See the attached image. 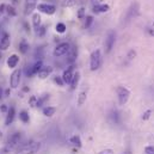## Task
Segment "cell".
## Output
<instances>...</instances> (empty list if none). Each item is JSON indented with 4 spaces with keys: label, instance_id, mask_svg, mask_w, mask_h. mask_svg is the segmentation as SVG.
Here are the masks:
<instances>
[{
    "label": "cell",
    "instance_id": "1",
    "mask_svg": "<svg viewBox=\"0 0 154 154\" xmlns=\"http://www.w3.org/2000/svg\"><path fill=\"white\" fill-rule=\"evenodd\" d=\"M41 149V142L34 141L30 143H25L17 148L16 154H36Z\"/></svg>",
    "mask_w": 154,
    "mask_h": 154
},
{
    "label": "cell",
    "instance_id": "2",
    "mask_svg": "<svg viewBox=\"0 0 154 154\" xmlns=\"http://www.w3.org/2000/svg\"><path fill=\"white\" fill-rule=\"evenodd\" d=\"M102 65V55H100V50L97 49L94 51H92L91 57H90V69L91 71H97Z\"/></svg>",
    "mask_w": 154,
    "mask_h": 154
},
{
    "label": "cell",
    "instance_id": "3",
    "mask_svg": "<svg viewBox=\"0 0 154 154\" xmlns=\"http://www.w3.org/2000/svg\"><path fill=\"white\" fill-rule=\"evenodd\" d=\"M20 137H22V134L20 133H14L12 134L8 140H7V143H6V148H5V152L7 151H12L13 148H16L20 141Z\"/></svg>",
    "mask_w": 154,
    "mask_h": 154
},
{
    "label": "cell",
    "instance_id": "4",
    "mask_svg": "<svg viewBox=\"0 0 154 154\" xmlns=\"http://www.w3.org/2000/svg\"><path fill=\"white\" fill-rule=\"evenodd\" d=\"M117 96H118V103H119V105H124L128 102V99H129L130 91L127 87L119 86L117 88Z\"/></svg>",
    "mask_w": 154,
    "mask_h": 154
},
{
    "label": "cell",
    "instance_id": "5",
    "mask_svg": "<svg viewBox=\"0 0 154 154\" xmlns=\"http://www.w3.org/2000/svg\"><path fill=\"white\" fill-rule=\"evenodd\" d=\"M69 49H71L69 43H67V42H62V43H60V44L56 45V48L54 49V53H53V54H54L55 57H60V56L66 55V54L69 51Z\"/></svg>",
    "mask_w": 154,
    "mask_h": 154
},
{
    "label": "cell",
    "instance_id": "6",
    "mask_svg": "<svg viewBox=\"0 0 154 154\" xmlns=\"http://www.w3.org/2000/svg\"><path fill=\"white\" fill-rule=\"evenodd\" d=\"M36 8L38 10L39 12L45 13L48 16H51V14H54L56 12V6L51 5V4H47V2H41L36 6Z\"/></svg>",
    "mask_w": 154,
    "mask_h": 154
},
{
    "label": "cell",
    "instance_id": "7",
    "mask_svg": "<svg viewBox=\"0 0 154 154\" xmlns=\"http://www.w3.org/2000/svg\"><path fill=\"white\" fill-rule=\"evenodd\" d=\"M115 42H116V32L114 30H110L108 32L106 38H105V51H106V54H109L112 50V48L115 45Z\"/></svg>",
    "mask_w": 154,
    "mask_h": 154
},
{
    "label": "cell",
    "instance_id": "8",
    "mask_svg": "<svg viewBox=\"0 0 154 154\" xmlns=\"http://www.w3.org/2000/svg\"><path fill=\"white\" fill-rule=\"evenodd\" d=\"M22 69H14L10 77V86L12 88H17L20 84V79H22Z\"/></svg>",
    "mask_w": 154,
    "mask_h": 154
},
{
    "label": "cell",
    "instance_id": "9",
    "mask_svg": "<svg viewBox=\"0 0 154 154\" xmlns=\"http://www.w3.org/2000/svg\"><path fill=\"white\" fill-rule=\"evenodd\" d=\"M43 67V62H42V60H38V61H36L32 66H30L26 71H25V73H26V77H32V75H35V74H37L39 71H41V68Z\"/></svg>",
    "mask_w": 154,
    "mask_h": 154
},
{
    "label": "cell",
    "instance_id": "10",
    "mask_svg": "<svg viewBox=\"0 0 154 154\" xmlns=\"http://www.w3.org/2000/svg\"><path fill=\"white\" fill-rule=\"evenodd\" d=\"M11 45V36L7 32H4L0 37V50H7Z\"/></svg>",
    "mask_w": 154,
    "mask_h": 154
},
{
    "label": "cell",
    "instance_id": "11",
    "mask_svg": "<svg viewBox=\"0 0 154 154\" xmlns=\"http://www.w3.org/2000/svg\"><path fill=\"white\" fill-rule=\"evenodd\" d=\"M37 6V0H25V7H24V14L29 16L34 12V10Z\"/></svg>",
    "mask_w": 154,
    "mask_h": 154
},
{
    "label": "cell",
    "instance_id": "12",
    "mask_svg": "<svg viewBox=\"0 0 154 154\" xmlns=\"http://www.w3.org/2000/svg\"><path fill=\"white\" fill-rule=\"evenodd\" d=\"M74 75V69H73V66H69L67 69H65L63 74H62V80L65 84H69L72 81V78Z\"/></svg>",
    "mask_w": 154,
    "mask_h": 154
},
{
    "label": "cell",
    "instance_id": "13",
    "mask_svg": "<svg viewBox=\"0 0 154 154\" xmlns=\"http://www.w3.org/2000/svg\"><path fill=\"white\" fill-rule=\"evenodd\" d=\"M51 73H53V67L51 66H43L37 74H38V77L41 79H45V78L49 77Z\"/></svg>",
    "mask_w": 154,
    "mask_h": 154
},
{
    "label": "cell",
    "instance_id": "14",
    "mask_svg": "<svg viewBox=\"0 0 154 154\" xmlns=\"http://www.w3.org/2000/svg\"><path fill=\"white\" fill-rule=\"evenodd\" d=\"M14 117H16V110H14L13 106H11L7 110V115H6V119H5V125H10L13 122Z\"/></svg>",
    "mask_w": 154,
    "mask_h": 154
},
{
    "label": "cell",
    "instance_id": "15",
    "mask_svg": "<svg viewBox=\"0 0 154 154\" xmlns=\"http://www.w3.org/2000/svg\"><path fill=\"white\" fill-rule=\"evenodd\" d=\"M110 10V6L108 4H99V5H94L93 6V12L94 13H105Z\"/></svg>",
    "mask_w": 154,
    "mask_h": 154
},
{
    "label": "cell",
    "instance_id": "16",
    "mask_svg": "<svg viewBox=\"0 0 154 154\" xmlns=\"http://www.w3.org/2000/svg\"><path fill=\"white\" fill-rule=\"evenodd\" d=\"M19 63V56L17 54H12L8 59H7V66L10 68H16L17 65Z\"/></svg>",
    "mask_w": 154,
    "mask_h": 154
},
{
    "label": "cell",
    "instance_id": "17",
    "mask_svg": "<svg viewBox=\"0 0 154 154\" xmlns=\"http://www.w3.org/2000/svg\"><path fill=\"white\" fill-rule=\"evenodd\" d=\"M79 81H80V72H75L74 75H73V78H72V81L69 82V85H71V90H72V91H74V90L78 87Z\"/></svg>",
    "mask_w": 154,
    "mask_h": 154
},
{
    "label": "cell",
    "instance_id": "18",
    "mask_svg": "<svg viewBox=\"0 0 154 154\" xmlns=\"http://www.w3.org/2000/svg\"><path fill=\"white\" fill-rule=\"evenodd\" d=\"M29 48H30V45H29V43H28L26 39H22V41L19 42L18 49H19V51H20L22 54H26V53L29 51Z\"/></svg>",
    "mask_w": 154,
    "mask_h": 154
},
{
    "label": "cell",
    "instance_id": "19",
    "mask_svg": "<svg viewBox=\"0 0 154 154\" xmlns=\"http://www.w3.org/2000/svg\"><path fill=\"white\" fill-rule=\"evenodd\" d=\"M68 54V62H74L75 60H77V56H78V49L75 48V47H73V48H71L69 49V51L67 53Z\"/></svg>",
    "mask_w": 154,
    "mask_h": 154
},
{
    "label": "cell",
    "instance_id": "20",
    "mask_svg": "<svg viewBox=\"0 0 154 154\" xmlns=\"http://www.w3.org/2000/svg\"><path fill=\"white\" fill-rule=\"evenodd\" d=\"M41 23H42V18H41V14L39 13H34L32 14V25L35 29H38L41 26Z\"/></svg>",
    "mask_w": 154,
    "mask_h": 154
},
{
    "label": "cell",
    "instance_id": "21",
    "mask_svg": "<svg viewBox=\"0 0 154 154\" xmlns=\"http://www.w3.org/2000/svg\"><path fill=\"white\" fill-rule=\"evenodd\" d=\"M55 112H56V108L54 106H45L43 109V115L45 117H53L55 115Z\"/></svg>",
    "mask_w": 154,
    "mask_h": 154
},
{
    "label": "cell",
    "instance_id": "22",
    "mask_svg": "<svg viewBox=\"0 0 154 154\" xmlns=\"http://www.w3.org/2000/svg\"><path fill=\"white\" fill-rule=\"evenodd\" d=\"M69 142H71L73 146L78 147V148H80V147L82 146V142H81V139H80L79 135H73V136L69 139Z\"/></svg>",
    "mask_w": 154,
    "mask_h": 154
},
{
    "label": "cell",
    "instance_id": "23",
    "mask_svg": "<svg viewBox=\"0 0 154 154\" xmlns=\"http://www.w3.org/2000/svg\"><path fill=\"white\" fill-rule=\"evenodd\" d=\"M86 98H87V93H86V91L80 92L79 96H78V105H79V106L84 105V103L86 102Z\"/></svg>",
    "mask_w": 154,
    "mask_h": 154
},
{
    "label": "cell",
    "instance_id": "24",
    "mask_svg": "<svg viewBox=\"0 0 154 154\" xmlns=\"http://www.w3.org/2000/svg\"><path fill=\"white\" fill-rule=\"evenodd\" d=\"M19 119L23 122V123H29L30 122V117H29V114L26 111H20L19 112Z\"/></svg>",
    "mask_w": 154,
    "mask_h": 154
},
{
    "label": "cell",
    "instance_id": "25",
    "mask_svg": "<svg viewBox=\"0 0 154 154\" xmlns=\"http://www.w3.org/2000/svg\"><path fill=\"white\" fill-rule=\"evenodd\" d=\"M6 12L8 13L10 17H14V16H17V11H16V8H14L12 5H6Z\"/></svg>",
    "mask_w": 154,
    "mask_h": 154
},
{
    "label": "cell",
    "instance_id": "26",
    "mask_svg": "<svg viewBox=\"0 0 154 154\" xmlns=\"http://www.w3.org/2000/svg\"><path fill=\"white\" fill-rule=\"evenodd\" d=\"M66 30H67V26H66L65 23H57V24H56V31H57L59 34H65Z\"/></svg>",
    "mask_w": 154,
    "mask_h": 154
},
{
    "label": "cell",
    "instance_id": "27",
    "mask_svg": "<svg viewBox=\"0 0 154 154\" xmlns=\"http://www.w3.org/2000/svg\"><path fill=\"white\" fill-rule=\"evenodd\" d=\"M77 5V0H63L62 6L63 7H73Z\"/></svg>",
    "mask_w": 154,
    "mask_h": 154
},
{
    "label": "cell",
    "instance_id": "28",
    "mask_svg": "<svg viewBox=\"0 0 154 154\" xmlns=\"http://www.w3.org/2000/svg\"><path fill=\"white\" fill-rule=\"evenodd\" d=\"M85 19H86V20H85V28L88 29V28L92 25V23H93V17H92V16H86Z\"/></svg>",
    "mask_w": 154,
    "mask_h": 154
},
{
    "label": "cell",
    "instance_id": "29",
    "mask_svg": "<svg viewBox=\"0 0 154 154\" xmlns=\"http://www.w3.org/2000/svg\"><path fill=\"white\" fill-rule=\"evenodd\" d=\"M77 16H78V18H79V19H84V18L86 17V10H85L84 7H80V8L78 10Z\"/></svg>",
    "mask_w": 154,
    "mask_h": 154
},
{
    "label": "cell",
    "instance_id": "30",
    "mask_svg": "<svg viewBox=\"0 0 154 154\" xmlns=\"http://www.w3.org/2000/svg\"><path fill=\"white\" fill-rule=\"evenodd\" d=\"M135 56H136V51L134 50V49H130L129 51H128V55H127V57H128V60H134L135 59Z\"/></svg>",
    "mask_w": 154,
    "mask_h": 154
},
{
    "label": "cell",
    "instance_id": "31",
    "mask_svg": "<svg viewBox=\"0 0 154 154\" xmlns=\"http://www.w3.org/2000/svg\"><path fill=\"white\" fill-rule=\"evenodd\" d=\"M36 34L38 35V37H43L45 35V28L44 26H39L38 29H36Z\"/></svg>",
    "mask_w": 154,
    "mask_h": 154
},
{
    "label": "cell",
    "instance_id": "32",
    "mask_svg": "<svg viewBox=\"0 0 154 154\" xmlns=\"http://www.w3.org/2000/svg\"><path fill=\"white\" fill-rule=\"evenodd\" d=\"M136 12H137V10H134V5H133V6L129 8V12H128V17H127V18H128V19H129V18H131L133 16H135V14H136Z\"/></svg>",
    "mask_w": 154,
    "mask_h": 154
},
{
    "label": "cell",
    "instance_id": "33",
    "mask_svg": "<svg viewBox=\"0 0 154 154\" xmlns=\"http://www.w3.org/2000/svg\"><path fill=\"white\" fill-rule=\"evenodd\" d=\"M152 115V110H146L145 112H143V115H142V119L143 121H147L149 117Z\"/></svg>",
    "mask_w": 154,
    "mask_h": 154
},
{
    "label": "cell",
    "instance_id": "34",
    "mask_svg": "<svg viewBox=\"0 0 154 154\" xmlns=\"http://www.w3.org/2000/svg\"><path fill=\"white\" fill-rule=\"evenodd\" d=\"M54 81H55L59 86H63V85H65V82H63V80H62V77H55L54 78Z\"/></svg>",
    "mask_w": 154,
    "mask_h": 154
},
{
    "label": "cell",
    "instance_id": "35",
    "mask_svg": "<svg viewBox=\"0 0 154 154\" xmlns=\"http://www.w3.org/2000/svg\"><path fill=\"white\" fill-rule=\"evenodd\" d=\"M145 154H154V146H147L145 148Z\"/></svg>",
    "mask_w": 154,
    "mask_h": 154
},
{
    "label": "cell",
    "instance_id": "36",
    "mask_svg": "<svg viewBox=\"0 0 154 154\" xmlns=\"http://www.w3.org/2000/svg\"><path fill=\"white\" fill-rule=\"evenodd\" d=\"M36 103H37V98H36L35 96H32V97L30 98V100H29V104L34 108V106H36Z\"/></svg>",
    "mask_w": 154,
    "mask_h": 154
},
{
    "label": "cell",
    "instance_id": "37",
    "mask_svg": "<svg viewBox=\"0 0 154 154\" xmlns=\"http://www.w3.org/2000/svg\"><path fill=\"white\" fill-rule=\"evenodd\" d=\"M98 154H114V151L110 148H106V149H103L102 152H99Z\"/></svg>",
    "mask_w": 154,
    "mask_h": 154
},
{
    "label": "cell",
    "instance_id": "38",
    "mask_svg": "<svg viewBox=\"0 0 154 154\" xmlns=\"http://www.w3.org/2000/svg\"><path fill=\"white\" fill-rule=\"evenodd\" d=\"M111 117L114 118V122H115V123L118 122V114H117V111H112V112H111Z\"/></svg>",
    "mask_w": 154,
    "mask_h": 154
},
{
    "label": "cell",
    "instance_id": "39",
    "mask_svg": "<svg viewBox=\"0 0 154 154\" xmlns=\"http://www.w3.org/2000/svg\"><path fill=\"white\" fill-rule=\"evenodd\" d=\"M6 12V4H0V14Z\"/></svg>",
    "mask_w": 154,
    "mask_h": 154
},
{
    "label": "cell",
    "instance_id": "40",
    "mask_svg": "<svg viewBox=\"0 0 154 154\" xmlns=\"http://www.w3.org/2000/svg\"><path fill=\"white\" fill-rule=\"evenodd\" d=\"M102 1H103V0H92V4H93V6H94V5H99V4H102Z\"/></svg>",
    "mask_w": 154,
    "mask_h": 154
},
{
    "label": "cell",
    "instance_id": "41",
    "mask_svg": "<svg viewBox=\"0 0 154 154\" xmlns=\"http://www.w3.org/2000/svg\"><path fill=\"white\" fill-rule=\"evenodd\" d=\"M24 26H25V31L30 32V26H28V23H24Z\"/></svg>",
    "mask_w": 154,
    "mask_h": 154
},
{
    "label": "cell",
    "instance_id": "42",
    "mask_svg": "<svg viewBox=\"0 0 154 154\" xmlns=\"http://www.w3.org/2000/svg\"><path fill=\"white\" fill-rule=\"evenodd\" d=\"M7 110H8V108H7L6 105H1V111H2V112H5V111H7Z\"/></svg>",
    "mask_w": 154,
    "mask_h": 154
},
{
    "label": "cell",
    "instance_id": "43",
    "mask_svg": "<svg viewBox=\"0 0 154 154\" xmlns=\"http://www.w3.org/2000/svg\"><path fill=\"white\" fill-rule=\"evenodd\" d=\"M148 32H149V35H151V36H154V28L148 29Z\"/></svg>",
    "mask_w": 154,
    "mask_h": 154
},
{
    "label": "cell",
    "instance_id": "44",
    "mask_svg": "<svg viewBox=\"0 0 154 154\" xmlns=\"http://www.w3.org/2000/svg\"><path fill=\"white\" fill-rule=\"evenodd\" d=\"M10 93H11V90H10V88L5 91V96H6V97H7V96H10Z\"/></svg>",
    "mask_w": 154,
    "mask_h": 154
},
{
    "label": "cell",
    "instance_id": "45",
    "mask_svg": "<svg viewBox=\"0 0 154 154\" xmlns=\"http://www.w3.org/2000/svg\"><path fill=\"white\" fill-rule=\"evenodd\" d=\"M23 91H24V92H28V91H29V88H28V87H24V88H23Z\"/></svg>",
    "mask_w": 154,
    "mask_h": 154
},
{
    "label": "cell",
    "instance_id": "46",
    "mask_svg": "<svg viewBox=\"0 0 154 154\" xmlns=\"http://www.w3.org/2000/svg\"><path fill=\"white\" fill-rule=\"evenodd\" d=\"M1 97H2V88L0 87V98H1Z\"/></svg>",
    "mask_w": 154,
    "mask_h": 154
},
{
    "label": "cell",
    "instance_id": "47",
    "mask_svg": "<svg viewBox=\"0 0 154 154\" xmlns=\"http://www.w3.org/2000/svg\"><path fill=\"white\" fill-rule=\"evenodd\" d=\"M0 32H1V25H0Z\"/></svg>",
    "mask_w": 154,
    "mask_h": 154
},
{
    "label": "cell",
    "instance_id": "48",
    "mask_svg": "<svg viewBox=\"0 0 154 154\" xmlns=\"http://www.w3.org/2000/svg\"><path fill=\"white\" fill-rule=\"evenodd\" d=\"M0 135H1V133H0Z\"/></svg>",
    "mask_w": 154,
    "mask_h": 154
}]
</instances>
